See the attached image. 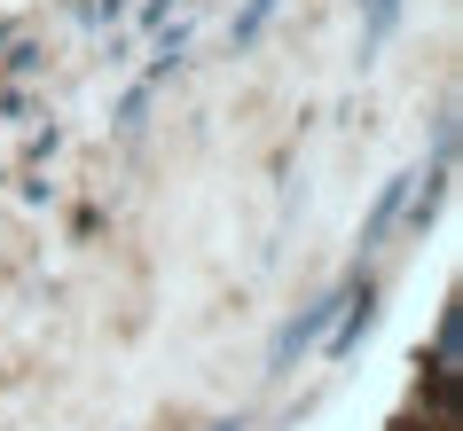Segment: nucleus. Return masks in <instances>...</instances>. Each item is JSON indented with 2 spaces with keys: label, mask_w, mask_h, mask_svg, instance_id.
Masks as SVG:
<instances>
[{
  "label": "nucleus",
  "mask_w": 463,
  "mask_h": 431,
  "mask_svg": "<svg viewBox=\"0 0 463 431\" xmlns=\"http://www.w3.org/2000/svg\"><path fill=\"white\" fill-rule=\"evenodd\" d=\"M338 306H345V298H330V306H315V314H298L291 330L275 337V369H291V361H298V353H307V345H315V337H322V322H330V314H338Z\"/></svg>",
  "instance_id": "1"
},
{
  "label": "nucleus",
  "mask_w": 463,
  "mask_h": 431,
  "mask_svg": "<svg viewBox=\"0 0 463 431\" xmlns=\"http://www.w3.org/2000/svg\"><path fill=\"white\" fill-rule=\"evenodd\" d=\"M392 8H401V0H369V32H385V24H392Z\"/></svg>",
  "instance_id": "2"
}]
</instances>
